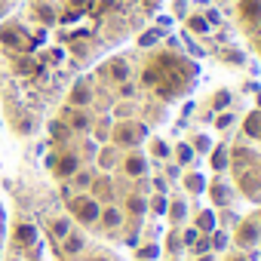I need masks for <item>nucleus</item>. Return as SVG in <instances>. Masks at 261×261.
<instances>
[{"label":"nucleus","mask_w":261,"mask_h":261,"mask_svg":"<svg viewBox=\"0 0 261 261\" xmlns=\"http://www.w3.org/2000/svg\"><path fill=\"white\" fill-rule=\"evenodd\" d=\"M255 221H258V224H261V209H258V212H255Z\"/></svg>","instance_id":"29"},{"label":"nucleus","mask_w":261,"mask_h":261,"mask_svg":"<svg viewBox=\"0 0 261 261\" xmlns=\"http://www.w3.org/2000/svg\"><path fill=\"white\" fill-rule=\"evenodd\" d=\"M117 172L123 178H129V181H145L148 178V154H142L139 148L123 151V160H120V169Z\"/></svg>","instance_id":"3"},{"label":"nucleus","mask_w":261,"mask_h":261,"mask_svg":"<svg viewBox=\"0 0 261 261\" xmlns=\"http://www.w3.org/2000/svg\"><path fill=\"white\" fill-rule=\"evenodd\" d=\"M7 252V212H4V203H0V258Z\"/></svg>","instance_id":"22"},{"label":"nucleus","mask_w":261,"mask_h":261,"mask_svg":"<svg viewBox=\"0 0 261 261\" xmlns=\"http://www.w3.org/2000/svg\"><path fill=\"white\" fill-rule=\"evenodd\" d=\"M188 145L194 148V154H209V151H212V139L203 136V133H197L194 139H188Z\"/></svg>","instance_id":"15"},{"label":"nucleus","mask_w":261,"mask_h":261,"mask_svg":"<svg viewBox=\"0 0 261 261\" xmlns=\"http://www.w3.org/2000/svg\"><path fill=\"white\" fill-rule=\"evenodd\" d=\"M19 4H22V0H0V22H4V19H7Z\"/></svg>","instance_id":"23"},{"label":"nucleus","mask_w":261,"mask_h":261,"mask_svg":"<svg viewBox=\"0 0 261 261\" xmlns=\"http://www.w3.org/2000/svg\"><path fill=\"white\" fill-rule=\"evenodd\" d=\"M172 157H175V166H181V169H191L194 160H197V154H194V148H191L188 142H178V145L172 148Z\"/></svg>","instance_id":"8"},{"label":"nucleus","mask_w":261,"mask_h":261,"mask_svg":"<svg viewBox=\"0 0 261 261\" xmlns=\"http://www.w3.org/2000/svg\"><path fill=\"white\" fill-rule=\"evenodd\" d=\"M185 252V240H181V227H172V233L166 237V255L169 258H178Z\"/></svg>","instance_id":"11"},{"label":"nucleus","mask_w":261,"mask_h":261,"mask_svg":"<svg viewBox=\"0 0 261 261\" xmlns=\"http://www.w3.org/2000/svg\"><path fill=\"white\" fill-rule=\"evenodd\" d=\"M166 191H169L166 175H154V194H166Z\"/></svg>","instance_id":"25"},{"label":"nucleus","mask_w":261,"mask_h":261,"mask_svg":"<svg viewBox=\"0 0 261 261\" xmlns=\"http://www.w3.org/2000/svg\"><path fill=\"white\" fill-rule=\"evenodd\" d=\"M230 261H249V258H246V255H233Z\"/></svg>","instance_id":"28"},{"label":"nucleus","mask_w":261,"mask_h":261,"mask_svg":"<svg viewBox=\"0 0 261 261\" xmlns=\"http://www.w3.org/2000/svg\"><path fill=\"white\" fill-rule=\"evenodd\" d=\"M172 261H178V258H172Z\"/></svg>","instance_id":"31"},{"label":"nucleus","mask_w":261,"mask_h":261,"mask_svg":"<svg viewBox=\"0 0 261 261\" xmlns=\"http://www.w3.org/2000/svg\"><path fill=\"white\" fill-rule=\"evenodd\" d=\"M224 59H227L230 65H243V56H240V53H233V49H230V53H224Z\"/></svg>","instance_id":"26"},{"label":"nucleus","mask_w":261,"mask_h":261,"mask_svg":"<svg viewBox=\"0 0 261 261\" xmlns=\"http://www.w3.org/2000/svg\"><path fill=\"white\" fill-rule=\"evenodd\" d=\"M209 240H212V252H224V249L230 246V233H227L224 227H215V230L209 233Z\"/></svg>","instance_id":"13"},{"label":"nucleus","mask_w":261,"mask_h":261,"mask_svg":"<svg viewBox=\"0 0 261 261\" xmlns=\"http://www.w3.org/2000/svg\"><path fill=\"white\" fill-rule=\"evenodd\" d=\"M240 19L246 25H258L261 22V0H240Z\"/></svg>","instance_id":"7"},{"label":"nucleus","mask_w":261,"mask_h":261,"mask_svg":"<svg viewBox=\"0 0 261 261\" xmlns=\"http://www.w3.org/2000/svg\"><path fill=\"white\" fill-rule=\"evenodd\" d=\"M166 209H169L166 194H151V197H148V212H154V215H166Z\"/></svg>","instance_id":"14"},{"label":"nucleus","mask_w":261,"mask_h":261,"mask_svg":"<svg viewBox=\"0 0 261 261\" xmlns=\"http://www.w3.org/2000/svg\"><path fill=\"white\" fill-rule=\"evenodd\" d=\"M157 255H160V246H154V243H148V246H142V249L136 252V258H139V261H154Z\"/></svg>","instance_id":"21"},{"label":"nucleus","mask_w":261,"mask_h":261,"mask_svg":"<svg viewBox=\"0 0 261 261\" xmlns=\"http://www.w3.org/2000/svg\"><path fill=\"white\" fill-rule=\"evenodd\" d=\"M178 181H181V188H185L188 197H200V194H206V185H209L197 169H185V175H181Z\"/></svg>","instance_id":"5"},{"label":"nucleus","mask_w":261,"mask_h":261,"mask_svg":"<svg viewBox=\"0 0 261 261\" xmlns=\"http://www.w3.org/2000/svg\"><path fill=\"white\" fill-rule=\"evenodd\" d=\"M136 7L139 0H22L0 22V101L16 133L28 136L49 117L77 71L129 28Z\"/></svg>","instance_id":"1"},{"label":"nucleus","mask_w":261,"mask_h":261,"mask_svg":"<svg viewBox=\"0 0 261 261\" xmlns=\"http://www.w3.org/2000/svg\"><path fill=\"white\" fill-rule=\"evenodd\" d=\"M194 224H197V230H200V233H212V230L218 227V221H215V212H212V209H200V212H197V218H194Z\"/></svg>","instance_id":"10"},{"label":"nucleus","mask_w":261,"mask_h":261,"mask_svg":"<svg viewBox=\"0 0 261 261\" xmlns=\"http://www.w3.org/2000/svg\"><path fill=\"white\" fill-rule=\"evenodd\" d=\"M237 123V117L230 114V111H218V117H215V129H221V133H227V129Z\"/></svg>","instance_id":"20"},{"label":"nucleus","mask_w":261,"mask_h":261,"mask_svg":"<svg viewBox=\"0 0 261 261\" xmlns=\"http://www.w3.org/2000/svg\"><path fill=\"white\" fill-rule=\"evenodd\" d=\"M230 101H233V95H230L227 89H218V92L212 95V108H215V111H227Z\"/></svg>","instance_id":"17"},{"label":"nucleus","mask_w":261,"mask_h":261,"mask_svg":"<svg viewBox=\"0 0 261 261\" xmlns=\"http://www.w3.org/2000/svg\"><path fill=\"white\" fill-rule=\"evenodd\" d=\"M206 194H209V200L215 203V209H224V206H233V188H230L227 181H221V178H215V181H209V185H206Z\"/></svg>","instance_id":"4"},{"label":"nucleus","mask_w":261,"mask_h":261,"mask_svg":"<svg viewBox=\"0 0 261 261\" xmlns=\"http://www.w3.org/2000/svg\"><path fill=\"white\" fill-rule=\"evenodd\" d=\"M206 252H212V240H209V233H200L197 243L191 246V255H206Z\"/></svg>","instance_id":"19"},{"label":"nucleus","mask_w":261,"mask_h":261,"mask_svg":"<svg viewBox=\"0 0 261 261\" xmlns=\"http://www.w3.org/2000/svg\"><path fill=\"white\" fill-rule=\"evenodd\" d=\"M230 246L243 249V252H252L258 243H261V224L255 218H240L237 227H230Z\"/></svg>","instance_id":"2"},{"label":"nucleus","mask_w":261,"mask_h":261,"mask_svg":"<svg viewBox=\"0 0 261 261\" xmlns=\"http://www.w3.org/2000/svg\"><path fill=\"white\" fill-rule=\"evenodd\" d=\"M197 237H200V230H197V227H185V230H181V240H185V249H191V246L197 243Z\"/></svg>","instance_id":"24"},{"label":"nucleus","mask_w":261,"mask_h":261,"mask_svg":"<svg viewBox=\"0 0 261 261\" xmlns=\"http://www.w3.org/2000/svg\"><path fill=\"white\" fill-rule=\"evenodd\" d=\"M166 215H169L172 227H181V224H185V218H188V203H185V200H169Z\"/></svg>","instance_id":"9"},{"label":"nucleus","mask_w":261,"mask_h":261,"mask_svg":"<svg viewBox=\"0 0 261 261\" xmlns=\"http://www.w3.org/2000/svg\"><path fill=\"white\" fill-rule=\"evenodd\" d=\"M243 126H246V133H249V136H255V139H258V136H261V111H255V114H249Z\"/></svg>","instance_id":"18"},{"label":"nucleus","mask_w":261,"mask_h":261,"mask_svg":"<svg viewBox=\"0 0 261 261\" xmlns=\"http://www.w3.org/2000/svg\"><path fill=\"white\" fill-rule=\"evenodd\" d=\"M151 157H154V160H169V157H172V148H169L163 139H151Z\"/></svg>","instance_id":"16"},{"label":"nucleus","mask_w":261,"mask_h":261,"mask_svg":"<svg viewBox=\"0 0 261 261\" xmlns=\"http://www.w3.org/2000/svg\"><path fill=\"white\" fill-rule=\"evenodd\" d=\"M188 31L203 37V34H209V31H212V25L206 22V16H200V13H191V16H188Z\"/></svg>","instance_id":"12"},{"label":"nucleus","mask_w":261,"mask_h":261,"mask_svg":"<svg viewBox=\"0 0 261 261\" xmlns=\"http://www.w3.org/2000/svg\"><path fill=\"white\" fill-rule=\"evenodd\" d=\"M258 53H261V37H258Z\"/></svg>","instance_id":"30"},{"label":"nucleus","mask_w":261,"mask_h":261,"mask_svg":"<svg viewBox=\"0 0 261 261\" xmlns=\"http://www.w3.org/2000/svg\"><path fill=\"white\" fill-rule=\"evenodd\" d=\"M230 163H233V151H230L227 145H221V148L212 145V151H209V166H212L215 172H227Z\"/></svg>","instance_id":"6"},{"label":"nucleus","mask_w":261,"mask_h":261,"mask_svg":"<svg viewBox=\"0 0 261 261\" xmlns=\"http://www.w3.org/2000/svg\"><path fill=\"white\" fill-rule=\"evenodd\" d=\"M194 261H218L215 252H206V255H194Z\"/></svg>","instance_id":"27"}]
</instances>
